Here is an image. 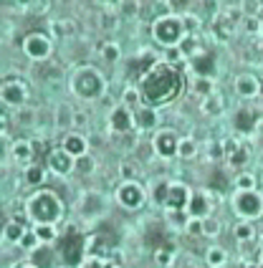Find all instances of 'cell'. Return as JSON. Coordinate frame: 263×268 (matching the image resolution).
<instances>
[{"label": "cell", "instance_id": "obj_28", "mask_svg": "<svg viewBox=\"0 0 263 268\" xmlns=\"http://www.w3.org/2000/svg\"><path fill=\"white\" fill-rule=\"evenodd\" d=\"M43 180H46L43 167H28V170H26V182H28L31 187H41Z\"/></svg>", "mask_w": 263, "mask_h": 268}, {"label": "cell", "instance_id": "obj_27", "mask_svg": "<svg viewBox=\"0 0 263 268\" xmlns=\"http://www.w3.org/2000/svg\"><path fill=\"white\" fill-rule=\"evenodd\" d=\"M74 126V111H71V106H66V104H61L58 109H56V126Z\"/></svg>", "mask_w": 263, "mask_h": 268}, {"label": "cell", "instance_id": "obj_15", "mask_svg": "<svg viewBox=\"0 0 263 268\" xmlns=\"http://www.w3.org/2000/svg\"><path fill=\"white\" fill-rule=\"evenodd\" d=\"M61 150H66L74 160H79V157L86 155V150H89V140L84 137L81 131H71V134H66V140H63V147H61Z\"/></svg>", "mask_w": 263, "mask_h": 268}, {"label": "cell", "instance_id": "obj_34", "mask_svg": "<svg viewBox=\"0 0 263 268\" xmlns=\"http://www.w3.org/2000/svg\"><path fill=\"white\" fill-rule=\"evenodd\" d=\"M208 263H210L213 268L223 265V263H225V250H223V248H210V250H208Z\"/></svg>", "mask_w": 263, "mask_h": 268}, {"label": "cell", "instance_id": "obj_29", "mask_svg": "<svg viewBox=\"0 0 263 268\" xmlns=\"http://www.w3.org/2000/svg\"><path fill=\"white\" fill-rule=\"evenodd\" d=\"M195 152H197V145L187 137V140H180V147H177V157H182V160H192L195 157Z\"/></svg>", "mask_w": 263, "mask_h": 268}, {"label": "cell", "instance_id": "obj_48", "mask_svg": "<svg viewBox=\"0 0 263 268\" xmlns=\"http://www.w3.org/2000/svg\"><path fill=\"white\" fill-rule=\"evenodd\" d=\"M187 233H190V235H200V233H203V220L192 218V220L187 223Z\"/></svg>", "mask_w": 263, "mask_h": 268}, {"label": "cell", "instance_id": "obj_51", "mask_svg": "<svg viewBox=\"0 0 263 268\" xmlns=\"http://www.w3.org/2000/svg\"><path fill=\"white\" fill-rule=\"evenodd\" d=\"M41 74H43V79H51V81H58V79L63 76L61 69H56V66H51V69H43Z\"/></svg>", "mask_w": 263, "mask_h": 268}, {"label": "cell", "instance_id": "obj_39", "mask_svg": "<svg viewBox=\"0 0 263 268\" xmlns=\"http://www.w3.org/2000/svg\"><path fill=\"white\" fill-rule=\"evenodd\" d=\"M213 33H215L218 41H228V38H230V26H228V23H215V26H213Z\"/></svg>", "mask_w": 263, "mask_h": 268}, {"label": "cell", "instance_id": "obj_19", "mask_svg": "<svg viewBox=\"0 0 263 268\" xmlns=\"http://www.w3.org/2000/svg\"><path fill=\"white\" fill-rule=\"evenodd\" d=\"M235 89L240 96H255L258 94V79H253L250 74H243L235 79Z\"/></svg>", "mask_w": 263, "mask_h": 268}, {"label": "cell", "instance_id": "obj_24", "mask_svg": "<svg viewBox=\"0 0 263 268\" xmlns=\"http://www.w3.org/2000/svg\"><path fill=\"white\" fill-rule=\"evenodd\" d=\"M26 225H21V223H16V220H11V223H6V228H3V238L6 240H11V243H21V238L26 235Z\"/></svg>", "mask_w": 263, "mask_h": 268}, {"label": "cell", "instance_id": "obj_36", "mask_svg": "<svg viewBox=\"0 0 263 268\" xmlns=\"http://www.w3.org/2000/svg\"><path fill=\"white\" fill-rule=\"evenodd\" d=\"M170 185H172V182H160V185L155 187V203L165 205V200H167V195H170Z\"/></svg>", "mask_w": 263, "mask_h": 268}, {"label": "cell", "instance_id": "obj_61", "mask_svg": "<svg viewBox=\"0 0 263 268\" xmlns=\"http://www.w3.org/2000/svg\"><path fill=\"white\" fill-rule=\"evenodd\" d=\"M21 268H38V265H33V263H31V265H21Z\"/></svg>", "mask_w": 263, "mask_h": 268}, {"label": "cell", "instance_id": "obj_5", "mask_svg": "<svg viewBox=\"0 0 263 268\" xmlns=\"http://www.w3.org/2000/svg\"><path fill=\"white\" fill-rule=\"evenodd\" d=\"M182 31H185L182 21H180V18H172V16H165V18L155 21V26H152L155 41H157L160 46H167V48H175V43L182 41Z\"/></svg>", "mask_w": 263, "mask_h": 268}, {"label": "cell", "instance_id": "obj_56", "mask_svg": "<svg viewBox=\"0 0 263 268\" xmlns=\"http://www.w3.org/2000/svg\"><path fill=\"white\" fill-rule=\"evenodd\" d=\"M84 268H104V260L101 258H89V260H84Z\"/></svg>", "mask_w": 263, "mask_h": 268}, {"label": "cell", "instance_id": "obj_6", "mask_svg": "<svg viewBox=\"0 0 263 268\" xmlns=\"http://www.w3.org/2000/svg\"><path fill=\"white\" fill-rule=\"evenodd\" d=\"M233 208L243 218H255V215L263 213V197L255 190H238L233 195Z\"/></svg>", "mask_w": 263, "mask_h": 268}, {"label": "cell", "instance_id": "obj_59", "mask_svg": "<svg viewBox=\"0 0 263 268\" xmlns=\"http://www.w3.org/2000/svg\"><path fill=\"white\" fill-rule=\"evenodd\" d=\"M258 8H260V3H243V11H245V13H255Z\"/></svg>", "mask_w": 263, "mask_h": 268}, {"label": "cell", "instance_id": "obj_57", "mask_svg": "<svg viewBox=\"0 0 263 268\" xmlns=\"http://www.w3.org/2000/svg\"><path fill=\"white\" fill-rule=\"evenodd\" d=\"M245 31H248V33H258V21H255V18H248V21H245Z\"/></svg>", "mask_w": 263, "mask_h": 268}, {"label": "cell", "instance_id": "obj_35", "mask_svg": "<svg viewBox=\"0 0 263 268\" xmlns=\"http://www.w3.org/2000/svg\"><path fill=\"white\" fill-rule=\"evenodd\" d=\"M36 233H38L41 243H51L56 238V228L53 225H36Z\"/></svg>", "mask_w": 263, "mask_h": 268}, {"label": "cell", "instance_id": "obj_41", "mask_svg": "<svg viewBox=\"0 0 263 268\" xmlns=\"http://www.w3.org/2000/svg\"><path fill=\"white\" fill-rule=\"evenodd\" d=\"M76 170H79L81 175H89V172L94 170V160H91V157H86V155H84V157H79V160H76Z\"/></svg>", "mask_w": 263, "mask_h": 268}, {"label": "cell", "instance_id": "obj_47", "mask_svg": "<svg viewBox=\"0 0 263 268\" xmlns=\"http://www.w3.org/2000/svg\"><path fill=\"white\" fill-rule=\"evenodd\" d=\"M245 160H248V155H245V150H243V147H240L235 155H230V165H233V167H243V165H245Z\"/></svg>", "mask_w": 263, "mask_h": 268}, {"label": "cell", "instance_id": "obj_11", "mask_svg": "<svg viewBox=\"0 0 263 268\" xmlns=\"http://www.w3.org/2000/svg\"><path fill=\"white\" fill-rule=\"evenodd\" d=\"M109 126L114 129V131H129V129H135L137 126V119H135V114H132V109L126 106V104H121V106H114L111 109V114H109Z\"/></svg>", "mask_w": 263, "mask_h": 268}, {"label": "cell", "instance_id": "obj_7", "mask_svg": "<svg viewBox=\"0 0 263 268\" xmlns=\"http://www.w3.org/2000/svg\"><path fill=\"white\" fill-rule=\"evenodd\" d=\"M23 51H26V56L31 61H43V58L51 56L53 43H51V38L46 33H28L23 38Z\"/></svg>", "mask_w": 263, "mask_h": 268}, {"label": "cell", "instance_id": "obj_21", "mask_svg": "<svg viewBox=\"0 0 263 268\" xmlns=\"http://www.w3.org/2000/svg\"><path fill=\"white\" fill-rule=\"evenodd\" d=\"M255 119H258L255 111H250V109H238L233 124H235V129H240V131H250V129L255 126Z\"/></svg>", "mask_w": 263, "mask_h": 268}, {"label": "cell", "instance_id": "obj_43", "mask_svg": "<svg viewBox=\"0 0 263 268\" xmlns=\"http://www.w3.org/2000/svg\"><path fill=\"white\" fill-rule=\"evenodd\" d=\"M155 260H157L160 265H167V263L172 260V248H160V250L155 253Z\"/></svg>", "mask_w": 263, "mask_h": 268}, {"label": "cell", "instance_id": "obj_12", "mask_svg": "<svg viewBox=\"0 0 263 268\" xmlns=\"http://www.w3.org/2000/svg\"><path fill=\"white\" fill-rule=\"evenodd\" d=\"M3 101L8 106H23L28 101V86L18 79H11L3 84Z\"/></svg>", "mask_w": 263, "mask_h": 268}, {"label": "cell", "instance_id": "obj_31", "mask_svg": "<svg viewBox=\"0 0 263 268\" xmlns=\"http://www.w3.org/2000/svg\"><path fill=\"white\" fill-rule=\"evenodd\" d=\"M119 175H121L124 182H135V177H137V165H135V162H121Z\"/></svg>", "mask_w": 263, "mask_h": 268}, {"label": "cell", "instance_id": "obj_17", "mask_svg": "<svg viewBox=\"0 0 263 268\" xmlns=\"http://www.w3.org/2000/svg\"><path fill=\"white\" fill-rule=\"evenodd\" d=\"M187 213H190V218L205 220V218H208V213H210V203H208V197H205L203 192H195V195H190Z\"/></svg>", "mask_w": 263, "mask_h": 268}, {"label": "cell", "instance_id": "obj_3", "mask_svg": "<svg viewBox=\"0 0 263 268\" xmlns=\"http://www.w3.org/2000/svg\"><path fill=\"white\" fill-rule=\"evenodd\" d=\"M84 255H86V235H81L74 225L66 230L63 240H61V258L69 268H76L84 263Z\"/></svg>", "mask_w": 263, "mask_h": 268}, {"label": "cell", "instance_id": "obj_4", "mask_svg": "<svg viewBox=\"0 0 263 268\" xmlns=\"http://www.w3.org/2000/svg\"><path fill=\"white\" fill-rule=\"evenodd\" d=\"M71 89L76 91V96L91 101V99H99L104 94V79L96 69H81L71 79Z\"/></svg>", "mask_w": 263, "mask_h": 268}, {"label": "cell", "instance_id": "obj_38", "mask_svg": "<svg viewBox=\"0 0 263 268\" xmlns=\"http://www.w3.org/2000/svg\"><path fill=\"white\" fill-rule=\"evenodd\" d=\"M99 23H101V28H106V31H111V28H116V23H119V18H116V16H111L109 11H104V13H101V18H99Z\"/></svg>", "mask_w": 263, "mask_h": 268}, {"label": "cell", "instance_id": "obj_46", "mask_svg": "<svg viewBox=\"0 0 263 268\" xmlns=\"http://www.w3.org/2000/svg\"><path fill=\"white\" fill-rule=\"evenodd\" d=\"M195 91H197V94H205V96H210V94H215L208 79H200V81H197V84H195Z\"/></svg>", "mask_w": 263, "mask_h": 268}, {"label": "cell", "instance_id": "obj_52", "mask_svg": "<svg viewBox=\"0 0 263 268\" xmlns=\"http://www.w3.org/2000/svg\"><path fill=\"white\" fill-rule=\"evenodd\" d=\"M177 61H182V51L180 48H167V63H177Z\"/></svg>", "mask_w": 263, "mask_h": 268}, {"label": "cell", "instance_id": "obj_8", "mask_svg": "<svg viewBox=\"0 0 263 268\" xmlns=\"http://www.w3.org/2000/svg\"><path fill=\"white\" fill-rule=\"evenodd\" d=\"M116 200H119V205L126 208V210H140L145 205V190H142L140 182H124L116 190Z\"/></svg>", "mask_w": 263, "mask_h": 268}, {"label": "cell", "instance_id": "obj_32", "mask_svg": "<svg viewBox=\"0 0 263 268\" xmlns=\"http://www.w3.org/2000/svg\"><path fill=\"white\" fill-rule=\"evenodd\" d=\"M210 187H213L215 192H225V190H228V180H225V175H223L220 170L213 172V177H210Z\"/></svg>", "mask_w": 263, "mask_h": 268}, {"label": "cell", "instance_id": "obj_9", "mask_svg": "<svg viewBox=\"0 0 263 268\" xmlns=\"http://www.w3.org/2000/svg\"><path fill=\"white\" fill-rule=\"evenodd\" d=\"M157 66V61H155V53L152 51H142L140 56H135L129 61V66H126V79H132V81H142L152 69Z\"/></svg>", "mask_w": 263, "mask_h": 268}, {"label": "cell", "instance_id": "obj_1", "mask_svg": "<svg viewBox=\"0 0 263 268\" xmlns=\"http://www.w3.org/2000/svg\"><path fill=\"white\" fill-rule=\"evenodd\" d=\"M182 91V76L172 63H157L140 81V94L147 106H162L177 99Z\"/></svg>", "mask_w": 263, "mask_h": 268}, {"label": "cell", "instance_id": "obj_33", "mask_svg": "<svg viewBox=\"0 0 263 268\" xmlns=\"http://www.w3.org/2000/svg\"><path fill=\"white\" fill-rule=\"evenodd\" d=\"M13 220L21 223V225H28V220H31V215H28V205L16 203V205H13Z\"/></svg>", "mask_w": 263, "mask_h": 268}, {"label": "cell", "instance_id": "obj_30", "mask_svg": "<svg viewBox=\"0 0 263 268\" xmlns=\"http://www.w3.org/2000/svg\"><path fill=\"white\" fill-rule=\"evenodd\" d=\"M38 243H41V238H38V233H36V230H31V233H28V230H26V235H23V238H21V243H18V245H21V248H26V250H31V253H33V250H36V248H38Z\"/></svg>", "mask_w": 263, "mask_h": 268}, {"label": "cell", "instance_id": "obj_13", "mask_svg": "<svg viewBox=\"0 0 263 268\" xmlns=\"http://www.w3.org/2000/svg\"><path fill=\"white\" fill-rule=\"evenodd\" d=\"M46 162L48 167L56 172V175H69L71 170H76V160L66 152V150H51L46 155Z\"/></svg>", "mask_w": 263, "mask_h": 268}, {"label": "cell", "instance_id": "obj_23", "mask_svg": "<svg viewBox=\"0 0 263 268\" xmlns=\"http://www.w3.org/2000/svg\"><path fill=\"white\" fill-rule=\"evenodd\" d=\"M96 51L104 56V61H106V63H116V61H119V56H121V48H119L116 43H109V41H101V43L96 46Z\"/></svg>", "mask_w": 263, "mask_h": 268}, {"label": "cell", "instance_id": "obj_45", "mask_svg": "<svg viewBox=\"0 0 263 268\" xmlns=\"http://www.w3.org/2000/svg\"><path fill=\"white\" fill-rule=\"evenodd\" d=\"M119 6H121V8H119V11H121V16H126V18L140 13V3H119Z\"/></svg>", "mask_w": 263, "mask_h": 268}, {"label": "cell", "instance_id": "obj_62", "mask_svg": "<svg viewBox=\"0 0 263 268\" xmlns=\"http://www.w3.org/2000/svg\"><path fill=\"white\" fill-rule=\"evenodd\" d=\"M260 245H263V238H260Z\"/></svg>", "mask_w": 263, "mask_h": 268}, {"label": "cell", "instance_id": "obj_16", "mask_svg": "<svg viewBox=\"0 0 263 268\" xmlns=\"http://www.w3.org/2000/svg\"><path fill=\"white\" fill-rule=\"evenodd\" d=\"M190 66H192V71L200 76V79L215 76V58H213V53H195Z\"/></svg>", "mask_w": 263, "mask_h": 268}, {"label": "cell", "instance_id": "obj_54", "mask_svg": "<svg viewBox=\"0 0 263 268\" xmlns=\"http://www.w3.org/2000/svg\"><path fill=\"white\" fill-rule=\"evenodd\" d=\"M223 152H225V150H223V145H218V142H215V145H210V150H208L210 160H220V157H223Z\"/></svg>", "mask_w": 263, "mask_h": 268}, {"label": "cell", "instance_id": "obj_37", "mask_svg": "<svg viewBox=\"0 0 263 268\" xmlns=\"http://www.w3.org/2000/svg\"><path fill=\"white\" fill-rule=\"evenodd\" d=\"M233 233H235V238H238V240H250V238L255 235V230H253L250 225H245V223L235 225V230H233Z\"/></svg>", "mask_w": 263, "mask_h": 268}, {"label": "cell", "instance_id": "obj_53", "mask_svg": "<svg viewBox=\"0 0 263 268\" xmlns=\"http://www.w3.org/2000/svg\"><path fill=\"white\" fill-rule=\"evenodd\" d=\"M223 150H225V152H228V157H230V155H235V152L240 150V145H238L235 140H225V142H223Z\"/></svg>", "mask_w": 263, "mask_h": 268}, {"label": "cell", "instance_id": "obj_42", "mask_svg": "<svg viewBox=\"0 0 263 268\" xmlns=\"http://www.w3.org/2000/svg\"><path fill=\"white\" fill-rule=\"evenodd\" d=\"M140 99H142V94L135 91V89H126V91H124V104H126V106H137Z\"/></svg>", "mask_w": 263, "mask_h": 268}, {"label": "cell", "instance_id": "obj_63", "mask_svg": "<svg viewBox=\"0 0 263 268\" xmlns=\"http://www.w3.org/2000/svg\"><path fill=\"white\" fill-rule=\"evenodd\" d=\"M66 268H69V265H66Z\"/></svg>", "mask_w": 263, "mask_h": 268}, {"label": "cell", "instance_id": "obj_55", "mask_svg": "<svg viewBox=\"0 0 263 268\" xmlns=\"http://www.w3.org/2000/svg\"><path fill=\"white\" fill-rule=\"evenodd\" d=\"M86 121H89V114H86V111H76V114H74V126H86Z\"/></svg>", "mask_w": 263, "mask_h": 268}, {"label": "cell", "instance_id": "obj_49", "mask_svg": "<svg viewBox=\"0 0 263 268\" xmlns=\"http://www.w3.org/2000/svg\"><path fill=\"white\" fill-rule=\"evenodd\" d=\"M235 187H238V190H250V187H253V177H250V175H240V177L235 180Z\"/></svg>", "mask_w": 263, "mask_h": 268}, {"label": "cell", "instance_id": "obj_10", "mask_svg": "<svg viewBox=\"0 0 263 268\" xmlns=\"http://www.w3.org/2000/svg\"><path fill=\"white\" fill-rule=\"evenodd\" d=\"M155 152L165 160H170L172 155H177V147H180V140H177V134L175 129H160L155 134V142H152Z\"/></svg>", "mask_w": 263, "mask_h": 268}, {"label": "cell", "instance_id": "obj_40", "mask_svg": "<svg viewBox=\"0 0 263 268\" xmlns=\"http://www.w3.org/2000/svg\"><path fill=\"white\" fill-rule=\"evenodd\" d=\"M180 51H182V56H187V53H195V51H197V41H195L192 36L182 38V41H180Z\"/></svg>", "mask_w": 263, "mask_h": 268}, {"label": "cell", "instance_id": "obj_2", "mask_svg": "<svg viewBox=\"0 0 263 268\" xmlns=\"http://www.w3.org/2000/svg\"><path fill=\"white\" fill-rule=\"evenodd\" d=\"M28 215L36 220V225H53L63 215L61 200L51 190H38L28 197Z\"/></svg>", "mask_w": 263, "mask_h": 268}, {"label": "cell", "instance_id": "obj_20", "mask_svg": "<svg viewBox=\"0 0 263 268\" xmlns=\"http://www.w3.org/2000/svg\"><path fill=\"white\" fill-rule=\"evenodd\" d=\"M135 119H137V126H140V129H155V126H157V114H155V109H150V106L137 109V111H135Z\"/></svg>", "mask_w": 263, "mask_h": 268}, {"label": "cell", "instance_id": "obj_26", "mask_svg": "<svg viewBox=\"0 0 263 268\" xmlns=\"http://www.w3.org/2000/svg\"><path fill=\"white\" fill-rule=\"evenodd\" d=\"M31 263L38 268H51V248H36L31 253Z\"/></svg>", "mask_w": 263, "mask_h": 268}, {"label": "cell", "instance_id": "obj_18", "mask_svg": "<svg viewBox=\"0 0 263 268\" xmlns=\"http://www.w3.org/2000/svg\"><path fill=\"white\" fill-rule=\"evenodd\" d=\"M11 155H13V160H16V162H21V165L31 162V160H33V155H36V150H33V142H26V140L16 142V145L11 147Z\"/></svg>", "mask_w": 263, "mask_h": 268}, {"label": "cell", "instance_id": "obj_44", "mask_svg": "<svg viewBox=\"0 0 263 268\" xmlns=\"http://www.w3.org/2000/svg\"><path fill=\"white\" fill-rule=\"evenodd\" d=\"M203 233L205 235H218L220 233V223L218 220H203Z\"/></svg>", "mask_w": 263, "mask_h": 268}, {"label": "cell", "instance_id": "obj_58", "mask_svg": "<svg viewBox=\"0 0 263 268\" xmlns=\"http://www.w3.org/2000/svg\"><path fill=\"white\" fill-rule=\"evenodd\" d=\"M172 8H177V11H185L187 6H192V3H187V0H172V3H170Z\"/></svg>", "mask_w": 263, "mask_h": 268}, {"label": "cell", "instance_id": "obj_22", "mask_svg": "<svg viewBox=\"0 0 263 268\" xmlns=\"http://www.w3.org/2000/svg\"><path fill=\"white\" fill-rule=\"evenodd\" d=\"M51 33H53V36H58V38H71V36L76 33V23H74V21L61 18V21L51 23Z\"/></svg>", "mask_w": 263, "mask_h": 268}, {"label": "cell", "instance_id": "obj_60", "mask_svg": "<svg viewBox=\"0 0 263 268\" xmlns=\"http://www.w3.org/2000/svg\"><path fill=\"white\" fill-rule=\"evenodd\" d=\"M104 268H119V263H116V260H111V258H109V260H104Z\"/></svg>", "mask_w": 263, "mask_h": 268}, {"label": "cell", "instance_id": "obj_14", "mask_svg": "<svg viewBox=\"0 0 263 268\" xmlns=\"http://www.w3.org/2000/svg\"><path fill=\"white\" fill-rule=\"evenodd\" d=\"M187 203H190L187 187L180 185V182H172V185H170V195H167V200H165V208H167L170 213H180V210L187 208Z\"/></svg>", "mask_w": 263, "mask_h": 268}, {"label": "cell", "instance_id": "obj_50", "mask_svg": "<svg viewBox=\"0 0 263 268\" xmlns=\"http://www.w3.org/2000/svg\"><path fill=\"white\" fill-rule=\"evenodd\" d=\"M182 26L190 28V31H197V28H200V18H197V16H185V18H182Z\"/></svg>", "mask_w": 263, "mask_h": 268}, {"label": "cell", "instance_id": "obj_25", "mask_svg": "<svg viewBox=\"0 0 263 268\" xmlns=\"http://www.w3.org/2000/svg\"><path fill=\"white\" fill-rule=\"evenodd\" d=\"M203 111L205 114H220L223 111V96L220 94H210V96H205V101H203Z\"/></svg>", "mask_w": 263, "mask_h": 268}]
</instances>
